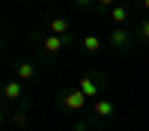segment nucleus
Masks as SVG:
<instances>
[{
	"instance_id": "f257e3e1",
	"label": "nucleus",
	"mask_w": 149,
	"mask_h": 131,
	"mask_svg": "<svg viewBox=\"0 0 149 131\" xmlns=\"http://www.w3.org/2000/svg\"><path fill=\"white\" fill-rule=\"evenodd\" d=\"M107 45L113 48L116 54H125L128 48L134 45V33H131V30H125V27H113V30L107 33Z\"/></svg>"
},
{
	"instance_id": "f03ea898",
	"label": "nucleus",
	"mask_w": 149,
	"mask_h": 131,
	"mask_svg": "<svg viewBox=\"0 0 149 131\" xmlns=\"http://www.w3.org/2000/svg\"><path fill=\"white\" fill-rule=\"evenodd\" d=\"M72 42V36H54V33H45L42 39H39V45H42V54L51 60V57H57L63 48Z\"/></svg>"
},
{
	"instance_id": "7ed1b4c3",
	"label": "nucleus",
	"mask_w": 149,
	"mask_h": 131,
	"mask_svg": "<svg viewBox=\"0 0 149 131\" xmlns=\"http://www.w3.org/2000/svg\"><path fill=\"white\" fill-rule=\"evenodd\" d=\"M78 89L86 95V98L90 101H95V98H102V75H84L81 78V83H78Z\"/></svg>"
},
{
	"instance_id": "20e7f679",
	"label": "nucleus",
	"mask_w": 149,
	"mask_h": 131,
	"mask_svg": "<svg viewBox=\"0 0 149 131\" xmlns=\"http://www.w3.org/2000/svg\"><path fill=\"white\" fill-rule=\"evenodd\" d=\"M86 101H90V98H86L81 89H69V92H63V95H60V104H63L66 110H81Z\"/></svg>"
},
{
	"instance_id": "39448f33",
	"label": "nucleus",
	"mask_w": 149,
	"mask_h": 131,
	"mask_svg": "<svg viewBox=\"0 0 149 131\" xmlns=\"http://www.w3.org/2000/svg\"><path fill=\"white\" fill-rule=\"evenodd\" d=\"M116 113V104L110 101V98H95L93 101V119L98 122V119H110Z\"/></svg>"
},
{
	"instance_id": "423d86ee",
	"label": "nucleus",
	"mask_w": 149,
	"mask_h": 131,
	"mask_svg": "<svg viewBox=\"0 0 149 131\" xmlns=\"http://www.w3.org/2000/svg\"><path fill=\"white\" fill-rule=\"evenodd\" d=\"M107 15H110V21H113V27H125L128 18H131V9H128L125 3H116L113 9L107 12Z\"/></svg>"
},
{
	"instance_id": "0eeeda50",
	"label": "nucleus",
	"mask_w": 149,
	"mask_h": 131,
	"mask_svg": "<svg viewBox=\"0 0 149 131\" xmlns=\"http://www.w3.org/2000/svg\"><path fill=\"white\" fill-rule=\"evenodd\" d=\"M81 48H84L86 54H93V57H95V54H102V51H104V39H102V36H93V33H90V36H84Z\"/></svg>"
},
{
	"instance_id": "6e6552de",
	"label": "nucleus",
	"mask_w": 149,
	"mask_h": 131,
	"mask_svg": "<svg viewBox=\"0 0 149 131\" xmlns=\"http://www.w3.org/2000/svg\"><path fill=\"white\" fill-rule=\"evenodd\" d=\"M3 98H9V101H24V87H21V80L3 83Z\"/></svg>"
},
{
	"instance_id": "1a4fd4ad",
	"label": "nucleus",
	"mask_w": 149,
	"mask_h": 131,
	"mask_svg": "<svg viewBox=\"0 0 149 131\" xmlns=\"http://www.w3.org/2000/svg\"><path fill=\"white\" fill-rule=\"evenodd\" d=\"M36 78V63H30V60H21L18 69H15V80H33Z\"/></svg>"
},
{
	"instance_id": "9d476101",
	"label": "nucleus",
	"mask_w": 149,
	"mask_h": 131,
	"mask_svg": "<svg viewBox=\"0 0 149 131\" xmlns=\"http://www.w3.org/2000/svg\"><path fill=\"white\" fill-rule=\"evenodd\" d=\"M48 33H54V36H69V21H66V18H51V21H48Z\"/></svg>"
},
{
	"instance_id": "9b49d317",
	"label": "nucleus",
	"mask_w": 149,
	"mask_h": 131,
	"mask_svg": "<svg viewBox=\"0 0 149 131\" xmlns=\"http://www.w3.org/2000/svg\"><path fill=\"white\" fill-rule=\"evenodd\" d=\"M134 36H137L140 42H149V15L140 18V24H137V30H134Z\"/></svg>"
},
{
	"instance_id": "f8f14e48",
	"label": "nucleus",
	"mask_w": 149,
	"mask_h": 131,
	"mask_svg": "<svg viewBox=\"0 0 149 131\" xmlns=\"http://www.w3.org/2000/svg\"><path fill=\"white\" fill-rule=\"evenodd\" d=\"M116 3H119V0H95V9H98V12H110Z\"/></svg>"
},
{
	"instance_id": "ddd939ff",
	"label": "nucleus",
	"mask_w": 149,
	"mask_h": 131,
	"mask_svg": "<svg viewBox=\"0 0 149 131\" xmlns=\"http://www.w3.org/2000/svg\"><path fill=\"white\" fill-rule=\"evenodd\" d=\"M78 6H84V9H95V0H74Z\"/></svg>"
},
{
	"instance_id": "4468645a",
	"label": "nucleus",
	"mask_w": 149,
	"mask_h": 131,
	"mask_svg": "<svg viewBox=\"0 0 149 131\" xmlns=\"http://www.w3.org/2000/svg\"><path fill=\"white\" fill-rule=\"evenodd\" d=\"M12 119H15V122H18V125H24V122H27V116H24V110H18V113H15V116H12Z\"/></svg>"
},
{
	"instance_id": "2eb2a0df",
	"label": "nucleus",
	"mask_w": 149,
	"mask_h": 131,
	"mask_svg": "<svg viewBox=\"0 0 149 131\" xmlns=\"http://www.w3.org/2000/svg\"><path fill=\"white\" fill-rule=\"evenodd\" d=\"M74 131H90V122H78V125H74Z\"/></svg>"
},
{
	"instance_id": "dca6fc26",
	"label": "nucleus",
	"mask_w": 149,
	"mask_h": 131,
	"mask_svg": "<svg viewBox=\"0 0 149 131\" xmlns=\"http://www.w3.org/2000/svg\"><path fill=\"white\" fill-rule=\"evenodd\" d=\"M140 6H143V9H149V0H140Z\"/></svg>"
},
{
	"instance_id": "f3484780",
	"label": "nucleus",
	"mask_w": 149,
	"mask_h": 131,
	"mask_svg": "<svg viewBox=\"0 0 149 131\" xmlns=\"http://www.w3.org/2000/svg\"><path fill=\"white\" fill-rule=\"evenodd\" d=\"M3 119H6V116H3V110H0V125H3Z\"/></svg>"
}]
</instances>
